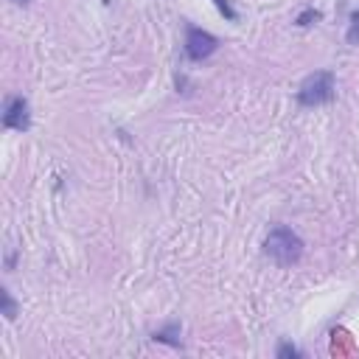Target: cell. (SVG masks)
Masks as SVG:
<instances>
[{
	"label": "cell",
	"instance_id": "2",
	"mask_svg": "<svg viewBox=\"0 0 359 359\" xmlns=\"http://www.w3.org/2000/svg\"><path fill=\"white\" fill-rule=\"evenodd\" d=\"M334 90H337V81H334V73L331 70H314L309 73L300 87H297V104L300 107H320V104H328L334 98Z\"/></svg>",
	"mask_w": 359,
	"mask_h": 359
},
{
	"label": "cell",
	"instance_id": "9",
	"mask_svg": "<svg viewBox=\"0 0 359 359\" xmlns=\"http://www.w3.org/2000/svg\"><path fill=\"white\" fill-rule=\"evenodd\" d=\"M311 20H320V11H314V8H306V11H303V14L294 20V22H297V25H311Z\"/></svg>",
	"mask_w": 359,
	"mask_h": 359
},
{
	"label": "cell",
	"instance_id": "7",
	"mask_svg": "<svg viewBox=\"0 0 359 359\" xmlns=\"http://www.w3.org/2000/svg\"><path fill=\"white\" fill-rule=\"evenodd\" d=\"M213 6L219 8V14H222L224 20H230V22H238V11L230 6V0H213Z\"/></svg>",
	"mask_w": 359,
	"mask_h": 359
},
{
	"label": "cell",
	"instance_id": "11",
	"mask_svg": "<svg viewBox=\"0 0 359 359\" xmlns=\"http://www.w3.org/2000/svg\"><path fill=\"white\" fill-rule=\"evenodd\" d=\"M11 3H17V6H25V3H28V0H11Z\"/></svg>",
	"mask_w": 359,
	"mask_h": 359
},
{
	"label": "cell",
	"instance_id": "3",
	"mask_svg": "<svg viewBox=\"0 0 359 359\" xmlns=\"http://www.w3.org/2000/svg\"><path fill=\"white\" fill-rule=\"evenodd\" d=\"M216 48H219V39L210 31H202L196 25H188V31H185V56L188 59L202 62V59L213 56Z\"/></svg>",
	"mask_w": 359,
	"mask_h": 359
},
{
	"label": "cell",
	"instance_id": "6",
	"mask_svg": "<svg viewBox=\"0 0 359 359\" xmlns=\"http://www.w3.org/2000/svg\"><path fill=\"white\" fill-rule=\"evenodd\" d=\"M0 297H3V314H6V320H14L17 317V300L11 297L8 289H0Z\"/></svg>",
	"mask_w": 359,
	"mask_h": 359
},
{
	"label": "cell",
	"instance_id": "5",
	"mask_svg": "<svg viewBox=\"0 0 359 359\" xmlns=\"http://www.w3.org/2000/svg\"><path fill=\"white\" fill-rule=\"evenodd\" d=\"M180 323H168L165 328H160V331H154V339L157 342H168V345H180Z\"/></svg>",
	"mask_w": 359,
	"mask_h": 359
},
{
	"label": "cell",
	"instance_id": "4",
	"mask_svg": "<svg viewBox=\"0 0 359 359\" xmlns=\"http://www.w3.org/2000/svg\"><path fill=\"white\" fill-rule=\"evenodd\" d=\"M3 126L6 129H17L25 132L31 126V112H28V101L22 95H8L6 107H3Z\"/></svg>",
	"mask_w": 359,
	"mask_h": 359
},
{
	"label": "cell",
	"instance_id": "8",
	"mask_svg": "<svg viewBox=\"0 0 359 359\" xmlns=\"http://www.w3.org/2000/svg\"><path fill=\"white\" fill-rule=\"evenodd\" d=\"M345 36H348L351 45H359V8L351 14V25H348V34Z\"/></svg>",
	"mask_w": 359,
	"mask_h": 359
},
{
	"label": "cell",
	"instance_id": "1",
	"mask_svg": "<svg viewBox=\"0 0 359 359\" xmlns=\"http://www.w3.org/2000/svg\"><path fill=\"white\" fill-rule=\"evenodd\" d=\"M264 255L272 258L278 266H292V264H297L300 255H303V238H300L294 230L278 224V227H272L269 236L264 238Z\"/></svg>",
	"mask_w": 359,
	"mask_h": 359
},
{
	"label": "cell",
	"instance_id": "10",
	"mask_svg": "<svg viewBox=\"0 0 359 359\" xmlns=\"http://www.w3.org/2000/svg\"><path fill=\"white\" fill-rule=\"evenodd\" d=\"M275 353H278V356H300V351H297V348H294L292 342H280Z\"/></svg>",
	"mask_w": 359,
	"mask_h": 359
}]
</instances>
